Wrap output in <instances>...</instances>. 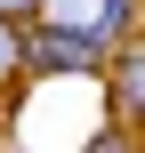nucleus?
I'll list each match as a JSON object with an SVG mask.
<instances>
[{
    "label": "nucleus",
    "instance_id": "nucleus-6",
    "mask_svg": "<svg viewBox=\"0 0 145 153\" xmlns=\"http://www.w3.org/2000/svg\"><path fill=\"white\" fill-rule=\"evenodd\" d=\"M32 8H40V0H0V16H8V24H32Z\"/></svg>",
    "mask_w": 145,
    "mask_h": 153
},
{
    "label": "nucleus",
    "instance_id": "nucleus-5",
    "mask_svg": "<svg viewBox=\"0 0 145 153\" xmlns=\"http://www.w3.org/2000/svg\"><path fill=\"white\" fill-rule=\"evenodd\" d=\"M89 153H137V137H129V129H97V137H89Z\"/></svg>",
    "mask_w": 145,
    "mask_h": 153
},
{
    "label": "nucleus",
    "instance_id": "nucleus-1",
    "mask_svg": "<svg viewBox=\"0 0 145 153\" xmlns=\"http://www.w3.org/2000/svg\"><path fill=\"white\" fill-rule=\"evenodd\" d=\"M105 56H113V48H105V40H89V32L24 24V73H57V81H65V73H89V81H97V73H105Z\"/></svg>",
    "mask_w": 145,
    "mask_h": 153
},
{
    "label": "nucleus",
    "instance_id": "nucleus-4",
    "mask_svg": "<svg viewBox=\"0 0 145 153\" xmlns=\"http://www.w3.org/2000/svg\"><path fill=\"white\" fill-rule=\"evenodd\" d=\"M16 81H24V24L0 16V89H16Z\"/></svg>",
    "mask_w": 145,
    "mask_h": 153
},
{
    "label": "nucleus",
    "instance_id": "nucleus-2",
    "mask_svg": "<svg viewBox=\"0 0 145 153\" xmlns=\"http://www.w3.org/2000/svg\"><path fill=\"white\" fill-rule=\"evenodd\" d=\"M32 24H65V32H89V40L121 48V40L137 32V0H40Z\"/></svg>",
    "mask_w": 145,
    "mask_h": 153
},
{
    "label": "nucleus",
    "instance_id": "nucleus-3",
    "mask_svg": "<svg viewBox=\"0 0 145 153\" xmlns=\"http://www.w3.org/2000/svg\"><path fill=\"white\" fill-rule=\"evenodd\" d=\"M105 89H113V129H137V105H145V56L121 40L105 56Z\"/></svg>",
    "mask_w": 145,
    "mask_h": 153
}]
</instances>
